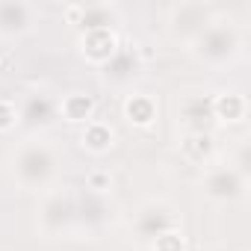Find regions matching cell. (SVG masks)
<instances>
[{"label":"cell","mask_w":251,"mask_h":251,"mask_svg":"<svg viewBox=\"0 0 251 251\" xmlns=\"http://www.w3.org/2000/svg\"><path fill=\"white\" fill-rule=\"evenodd\" d=\"M86 186L95 189V192H106V189L112 186V177H109L106 172H89V175H86Z\"/></svg>","instance_id":"obj_6"},{"label":"cell","mask_w":251,"mask_h":251,"mask_svg":"<svg viewBox=\"0 0 251 251\" xmlns=\"http://www.w3.org/2000/svg\"><path fill=\"white\" fill-rule=\"evenodd\" d=\"M154 251H183V239L177 233H163L154 245Z\"/></svg>","instance_id":"obj_8"},{"label":"cell","mask_w":251,"mask_h":251,"mask_svg":"<svg viewBox=\"0 0 251 251\" xmlns=\"http://www.w3.org/2000/svg\"><path fill=\"white\" fill-rule=\"evenodd\" d=\"M83 145L89 151H95V154H103V151L112 148V130L106 127V124H100V121H92L83 130Z\"/></svg>","instance_id":"obj_5"},{"label":"cell","mask_w":251,"mask_h":251,"mask_svg":"<svg viewBox=\"0 0 251 251\" xmlns=\"http://www.w3.org/2000/svg\"><path fill=\"white\" fill-rule=\"evenodd\" d=\"M92 112H95V100H92V95L71 92V95L62 98V115H65L68 121H86V118H92Z\"/></svg>","instance_id":"obj_3"},{"label":"cell","mask_w":251,"mask_h":251,"mask_svg":"<svg viewBox=\"0 0 251 251\" xmlns=\"http://www.w3.org/2000/svg\"><path fill=\"white\" fill-rule=\"evenodd\" d=\"M80 15H86V6H77V3H74V6L65 9V18H68L71 24H80Z\"/></svg>","instance_id":"obj_9"},{"label":"cell","mask_w":251,"mask_h":251,"mask_svg":"<svg viewBox=\"0 0 251 251\" xmlns=\"http://www.w3.org/2000/svg\"><path fill=\"white\" fill-rule=\"evenodd\" d=\"M115 50V36L103 27H92L83 39V53L89 59H106L109 53Z\"/></svg>","instance_id":"obj_1"},{"label":"cell","mask_w":251,"mask_h":251,"mask_svg":"<svg viewBox=\"0 0 251 251\" xmlns=\"http://www.w3.org/2000/svg\"><path fill=\"white\" fill-rule=\"evenodd\" d=\"M124 112H127V121H130V124L148 127V124L154 121V115H157V106H154L151 98H145V95H133V98H127V103H124Z\"/></svg>","instance_id":"obj_2"},{"label":"cell","mask_w":251,"mask_h":251,"mask_svg":"<svg viewBox=\"0 0 251 251\" xmlns=\"http://www.w3.org/2000/svg\"><path fill=\"white\" fill-rule=\"evenodd\" d=\"M15 121H18V112L9 100H0V130H9L15 127Z\"/></svg>","instance_id":"obj_7"},{"label":"cell","mask_w":251,"mask_h":251,"mask_svg":"<svg viewBox=\"0 0 251 251\" xmlns=\"http://www.w3.org/2000/svg\"><path fill=\"white\" fill-rule=\"evenodd\" d=\"M213 109L222 121H239L245 115V98L236 95V92H225L213 100Z\"/></svg>","instance_id":"obj_4"}]
</instances>
